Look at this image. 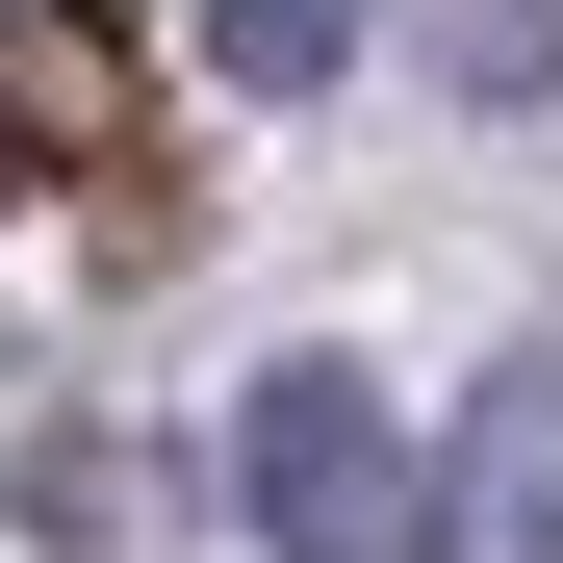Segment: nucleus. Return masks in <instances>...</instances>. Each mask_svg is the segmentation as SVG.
Segmentation results:
<instances>
[{"instance_id":"obj_4","label":"nucleus","mask_w":563,"mask_h":563,"mask_svg":"<svg viewBox=\"0 0 563 563\" xmlns=\"http://www.w3.org/2000/svg\"><path fill=\"white\" fill-rule=\"evenodd\" d=\"M333 52H358V0H206V77L231 103H308Z\"/></svg>"},{"instance_id":"obj_3","label":"nucleus","mask_w":563,"mask_h":563,"mask_svg":"<svg viewBox=\"0 0 563 563\" xmlns=\"http://www.w3.org/2000/svg\"><path fill=\"white\" fill-rule=\"evenodd\" d=\"M103 154H129V52L77 0H0V206L26 179H103Z\"/></svg>"},{"instance_id":"obj_2","label":"nucleus","mask_w":563,"mask_h":563,"mask_svg":"<svg viewBox=\"0 0 563 563\" xmlns=\"http://www.w3.org/2000/svg\"><path fill=\"white\" fill-rule=\"evenodd\" d=\"M435 563H563V333H512V385L461 410V487H435Z\"/></svg>"},{"instance_id":"obj_1","label":"nucleus","mask_w":563,"mask_h":563,"mask_svg":"<svg viewBox=\"0 0 563 563\" xmlns=\"http://www.w3.org/2000/svg\"><path fill=\"white\" fill-rule=\"evenodd\" d=\"M231 512H256L282 563H435L410 410L358 385V358H256V410H231Z\"/></svg>"}]
</instances>
